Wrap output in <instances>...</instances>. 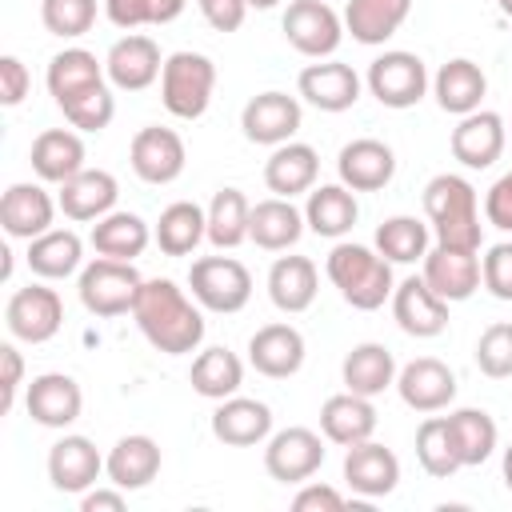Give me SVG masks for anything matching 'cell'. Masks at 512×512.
I'll return each instance as SVG.
<instances>
[{
    "instance_id": "obj_34",
    "label": "cell",
    "mask_w": 512,
    "mask_h": 512,
    "mask_svg": "<svg viewBox=\"0 0 512 512\" xmlns=\"http://www.w3.org/2000/svg\"><path fill=\"white\" fill-rule=\"evenodd\" d=\"M360 216V204L352 196L348 184H320L308 192V204H304V224L316 232V236H328V240H340L344 232H352Z\"/></svg>"
},
{
    "instance_id": "obj_41",
    "label": "cell",
    "mask_w": 512,
    "mask_h": 512,
    "mask_svg": "<svg viewBox=\"0 0 512 512\" xmlns=\"http://www.w3.org/2000/svg\"><path fill=\"white\" fill-rule=\"evenodd\" d=\"M192 388L204 396V400H228L240 392L244 384V364L236 352L228 348H204L196 360H192V372H188Z\"/></svg>"
},
{
    "instance_id": "obj_45",
    "label": "cell",
    "mask_w": 512,
    "mask_h": 512,
    "mask_svg": "<svg viewBox=\"0 0 512 512\" xmlns=\"http://www.w3.org/2000/svg\"><path fill=\"white\" fill-rule=\"evenodd\" d=\"M448 424H452V436L460 444L464 468H476L496 452L500 432H496V420L484 408H456V412H448Z\"/></svg>"
},
{
    "instance_id": "obj_16",
    "label": "cell",
    "mask_w": 512,
    "mask_h": 512,
    "mask_svg": "<svg viewBox=\"0 0 512 512\" xmlns=\"http://www.w3.org/2000/svg\"><path fill=\"white\" fill-rule=\"evenodd\" d=\"M392 316L408 336L432 340V336H440L448 328V300H440L424 284V276H408V280H400L392 288Z\"/></svg>"
},
{
    "instance_id": "obj_2",
    "label": "cell",
    "mask_w": 512,
    "mask_h": 512,
    "mask_svg": "<svg viewBox=\"0 0 512 512\" xmlns=\"http://www.w3.org/2000/svg\"><path fill=\"white\" fill-rule=\"evenodd\" d=\"M132 316H136V328L144 332V340L164 356H188L204 340L200 308L172 280H160V276L144 280V288L132 304Z\"/></svg>"
},
{
    "instance_id": "obj_17",
    "label": "cell",
    "mask_w": 512,
    "mask_h": 512,
    "mask_svg": "<svg viewBox=\"0 0 512 512\" xmlns=\"http://www.w3.org/2000/svg\"><path fill=\"white\" fill-rule=\"evenodd\" d=\"M24 404H28V416L40 428H68V424L80 420L84 392L68 372H44V376H36L28 384Z\"/></svg>"
},
{
    "instance_id": "obj_15",
    "label": "cell",
    "mask_w": 512,
    "mask_h": 512,
    "mask_svg": "<svg viewBox=\"0 0 512 512\" xmlns=\"http://www.w3.org/2000/svg\"><path fill=\"white\" fill-rule=\"evenodd\" d=\"M104 72H108V84L120 88V92H144L152 80H160L164 72V60H160V44L152 36H120L108 56H104Z\"/></svg>"
},
{
    "instance_id": "obj_29",
    "label": "cell",
    "mask_w": 512,
    "mask_h": 512,
    "mask_svg": "<svg viewBox=\"0 0 512 512\" xmlns=\"http://www.w3.org/2000/svg\"><path fill=\"white\" fill-rule=\"evenodd\" d=\"M56 200L40 184H12L0 200V224L12 240H36L52 228Z\"/></svg>"
},
{
    "instance_id": "obj_24",
    "label": "cell",
    "mask_w": 512,
    "mask_h": 512,
    "mask_svg": "<svg viewBox=\"0 0 512 512\" xmlns=\"http://www.w3.org/2000/svg\"><path fill=\"white\" fill-rule=\"evenodd\" d=\"M212 436L228 448H252L272 436V408L252 396H228L212 412Z\"/></svg>"
},
{
    "instance_id": "obj_1",
    "label": "cell",
    "mask_w": 512,
    "mask_h": 512,
    "mask_svg": "<svg viewBox=\"0 0 512 512\" xmlns=\"http://www.w3.org/2000/svg\"><path fill=\"white\" fill-rule=\"evenodd\" d=\"M48 92L64 120L80 132H104L116 116L108 72L88 48H64L48 60Z\"/></svg>"
},
{
    "instance_id": "obj_27",
    "label": "cell",
    "mask_w": 512,
    "mask_h": 512,
    "mask_svg": "<svg viewBox=\"0 0 512 512\" xmlns=\"http://www.w3.org/2000/svg\"><path fill=\"white\" fill-rule=\"evenodd\" d=\"M104 472L108 484L124 488V492H140L160 476V444L152 436H120L112 444V452L104 456Z\"/></svg>"
},
{
    "instance_id": "obj_47",
    "label": "cell",
    "mask_w": 512,
    "mask_h": 512,
    "mask_svg": "<svg viewBox=\"0 0 512 512\" xmlns=\"http://www.w3.org/2000/svg\"><path fill=\"white\" fill-rule=\"evenodd\" d=\"M188 0H104V12L116 28H140V24H172L184 12Z\"/></svg>"
},
{
    "instance_id": "obj_10",
    "label": "cell",
    "mask_w": 512,
    "mask_h": 512,
    "mask_svg": "<svg viewBox=\"0 0 512 512\" xmlns=\"http://www.w3.org/2000/svg\"><path fill=\"white\" fill-rule=\"evenodd\" d=\"M4 320H8V332L16 340H24V344H48L60 332V324H64V304H60L56 288L28 284V288H16L8 296Z\"/></svg>"
},
{
    "instance_id": "obj_48",
    "label": "cell",
    "mask_w": 512,
    "mask_h": 512,
    "mask_svg": "<svg viewBox=\"0 0 512 512\" xmlns=\"http://www.w3.org/2000/svg\"><path fill=\"white\" fill-rule=\"evenodd\" d=\"M476 368L492 380H508L512 376V324H488L476 340Z\"/></svg>"
},
{
    "instance_id": "obj_20",
    "label": "cell",
    "mask_w": 512,
    "mask_h": 512,
    "mask_svg": "<svg viewBox=\"0 0 512 512\" xmlns=\"http://www.w3.org/2000/svg\"><path fill=\"white\" fill-rule=\"evenodd\" d=\"M336 172H340V184H348L352 192H380L396 176V152L384 140L360 136L340 148Z\"/></svg>"
},
{
    "instance_id": "obj_53",
    "label": "cell",
    "mask_w": 512,
    "mask_h": 512,
    "mask_svg": "<svg viewBox=\"0 0 512 512\" xmlns=\"http://www.w3.org/2000/svg\"><path fill=\"white\" fill-rule=\"evenodd\" d=\"M200 16L216 28V32H236L248 16V0H196Z\"/></svg>"
},
{
    "instance_id": "obj_46",
    "label": "cell",
    "mask_w": 512,
    "mask_h": 512,
    "mask_svg": "<svg viewBox=\"0 0 512 512\" xmlns=\"http://www.w3.org/2000/svg\"><path fill=\"white\" fill-rule=\"evenodd\" d=\"M40 20L52 36L76 40L96 24V0H40Z\"/></svg>"
},
{
    "instance_id": "obj_12",
    "label": "cell",
    "mask_w": 512,
    "mask_h": 512,
    "mask_svg": "<svg viewBox=\"0 0 512 512\" xmlns=\"http://www.w3.org/2000/svg\"><path fill=\"white\" fill-rule=\"evenodd\" d=\"M128 160H132V172L144 180V184H172L180 172H184V140L180 132L172 128H160V124H148L132 136L128 144Z\"/></svg>"
},
{
    "instance_id": "obj_13",
    "label": "cell",
    "mask_w": 512,
    "mask_h": 512,
    "mask_svg": "<svg viewBox=\"0 0 512 512\" xmlns=\"http://www.w3.org/2000/svg\"><path fill=\"white\" fill-rule=\"evenodd\" d=\"M300 120H304L300 100L288 96V92H260V96H252V100L244 104V112H240L244 136H248L252 144H268V148L288 144V140L300 132Z\"/></svg>"
},
{
    "instance_id": "obj_18",
    "label": "cell",
    "mask_w": 512,
    "mask_h": 512,
    "mask_svg": "<svg viewBox=\"0 0 512 512\" xmlns=\"http://www.w3.org/2000/svg\"><path fill=\"white\" fill-rule=\"evenodd\" d=\"M344 484L352 492H360L364 500L388 496L400 484V460L392 448L376 444V440H360L344 452Z\"/></svg>"
},
{
    "instance_id": "obj_43",
    "label": "cell",
    "mask_w": 512,
    "mask_h": 512,
    "mask_svg": "<svg viewBox=\"0 0 512 512\" xmlns=\"http://www.w3.org/2000/svg\"><path fill=\"white\" fill-rule=\"evenodd\" d=\"M248 224H252V204L240 188H220L208 204V240L216 248H236L248 240Z\"/></svg>"
},
{
    "instance_id": "obj_49",
    "label": "cell",
    "mask_w": 512,
    "mask_h": 512,
    "mask_svg": "<svg viewBox=\"0 0 512 512\" xmlns=\"http://www.w3.org/2000/svg\"><path fill=\"white\" fill-rule=\"evenodd\" d=\"M480 280L496 300H512V244L500 240L480 260Z\"/></svg>"
},
{
    "instance_id": "obj_4",
    "label": "cell",
    "mask_w": 512,
    "mask_h": 512,
    "mask_svg": "<svg viewBox=\"0 0 512 512\" xmlns=\"http://www.w3.org/2000/svg\"><path fill=\"white\" fill-rule=\"evenodd\" d=\"M328 280L336 284V292L344 296V304L360 308V312H376L388 296H392V260H384L380 252L364 248V244H336L324 260Z\"/></svg>"
},
{
    "instance_id": "obj_21",
    "label": "cell",
    "mask_w": 512,
    "mask_h": 512,
    "mask_svg": "<svg viewBox=\"0 0 512 512\" xmlns=\"http://www.w3.org/2000/svg\"><path fill=\"white\" fill-rule=\"evenodd\" d=\"M248 364L268 380H288L304 364V336L292 324H264L248 340Z\"/></svg>"
},
{
    "instance_id": "obj_36",
    "label": "cell",
    "mask_w": 512,
    "mask_h": 512,
    "mask_svg": "<svg viewBox=\"0 0 512 512\" xmlns=\"http://www.w3.org/2000/svg\"><path fill=\"white\" fill-rule=\"evenodd\" d=\"M340 376H344V388L356 392V396H380L384 388L396 384V356L384 348V344H356L344 364H340Z\"/></svg>"
},
{
    "instance_id": "obj_54",
    "label": "cell",
    "mask_w": 512,
    "mask_h": 512,
    "mask_svg": "<svg viewBox=\"0 0 512 512\" xmlns=\"http://www.w3.org/2000/svg\"><path fill=\"white\" fill-rule=\"evenodd\" d=\"M348 500H344V492H336V488H328V484H308L304 480V488L292 496V508L296 512H340Z\"/></svg>"
},
{
    "instance_id": "obj_19",
    "label": "cell",
    "mask_w": 512,
    "mask_h": 512,
    "mask_svg": "<svg viewBox=\"0 0 512 512\" xmlns=\"http://www.w3.org/2000/svg\"><path fill=\"white\" fill-rule=\"evenodd\" d=\"M300 96L320 112H348L360 100V76L352 64L340 60H316L296 80Z\"/></svg>"
},
{
    "instance_id": "obj_8",
    "label": "cell",
    "mask_w": 512,
    "mask_h": 512,
    "mask_svg": "<svg viewBox=\"0 0 512 512\" xmlns=\"http://www.w3.org/2000/svg\"><path fill=\"white\" fill-rule=\"evenodd\" d=\"M344 20L332 12L328 0H292L284 8V40L312 60H324L340 48Z\"/></svg>"
},
{
    "instance_id": "obj_33",
    "label": "cell",
    "mask_w": 512,
    "mask_h": 512,
    "mask_svg": "<svg viewBox=\"0 0 512 512\" xmlns=\"http://www.w3.org/2000/svg\"><path fill=\"white\" fill-rule=\"evenodd\" d=\"M316 288H320V276H316V264L308 256H280L272 268H268V296L280 312L296 316L304 308H312L316 300Z\"/></svg>"
},
{
    "instance_id": "obj_58",
    "label": "cell",
    "mask_w": 512,
    "mask_h": 512,
    "mask_svg": "<svg viewBox=\"0 0 512 512\" xmlns=\"http://www.w3.org/2000/svg\"><path fill=\"white\" fill-rule=\"evenodd\" d=\"M500 12H504V16L512 20V0H500Z\"/></svg>"
},
{
    "instance_id": "obj_28",
    "label": "cell",
    "mask_w": 512,
    "mask_h": 512,
    "mask_svg": "<svg viewBox=\"0 0 512 512\" xmlns=\"http://www.w3.org/2000/svg\"><path fill=\"white\" fill-rule=\"evenodd\" d=\"M116 196H120V184H116L112 172L84 168V172H76L72 180L60 184L56 204H60V212L68 220H100V216H108L116 208Z\"/></svg>"
},
{
    "instance_id": "obj_51",
    "label": "cell",
    "mask_w": 512,
    "mask_h": 512,
    "mask_svg": "<svg viewBox=\"0 0 512 512\" xmlns=\"http://www.w3.org/2000/svg\"><path fill=\"white\" fill-rule=\"evenodd\" d=\"M484 216H488L492 228L512 232V172H504V176L488 188V196H484Z\"/></svg>"
},
{
    "instance_id": "obj_3",
    "label": "cell",
    "mask_w": 512,
    "mask_h": 512,
    "mask_svg": "<svg viewBox=\"0 0 512 512\" xmlns=\"http://www.w3.org/2000/svg\"><path fill=\"white\" fill-rule=\"evenodd\" d=\"M424 216L436 232V244L480 252V204H476V188L464 176L456 172L432 176L424 188Z\"/></svg>"
},
{
    "instance_id": "obj_9",
    "label": "cell",
    "mask_w": 512,
    "mask_h": 512,
    "mask_svg": "<svg viewBox=\"0 0 512 512\" xmlns=\"http://www.w3.org/2000/svg\"><path fill=\"white\" fill-rule=\"evenodd\" d=\"M368 92L384 108H412L428 92V68L416 52H384L368 64Z\"/></svg>"
},
{
    "instance_id": "obj_56",
    "label": "cell",
    "mask_w": 512,
    "mask_h": 512,
    "mask_svg": "<svg viewBox=\"0 0 512 512\" xmlns=\"http://www.w3.org/2000/svg\"><path fill=\"white\" fill-rule=\"evenodd\" d=\"M504 484H508V492H512V444L504 448Z\"/></svg>"
},
{
    "instance_id": "obj_26",
    "label": "cell",
    "mask_w": 512,
    "mask_h": 512,
    "mask_svg": "<svg viewBox=\"0 0 512 512\" xmlns=\"http://www.w3.org/2000/svg\"><path fill=\"white\" fill-rule=\"evenodd\" d=\"M316 176H320V156H316L312 144H300V140L276 144L272 156L264 160V184H268V192H276L284 200H292L300 192H312Z\"/></svg>"
},
{
    "instance_id": "obj_42",
    "label": "cell",
    "mask_w": 512,
    "mask_h": 512,
    "mask_svg": "<svg viewBox=\"0 0 512 512\" xmlns=\"http://www.w3.org/2000/svg\"><path fill=\"white\" fill-rule=\"evenodd\" d=\"M416 460H420V468H424L428 476H436V480H448V476H456V472L464 468L460 444H456V436H452L448 416H424V424L416 428Z\"/></svg>"
},
{
    "instance_id": "obj_35",
    "label": "cell",
    "mask_w": 512,
    "mask_h": 512,
    "mask_svg": "<svg viewBox=\"0 0 512 512\" xmlns=\"http://www.w3.org/2000/svg\"><path fill=\"white\" fill-rule=\"evenodd\" d=\"M432 92H436V104H440L444 112L468 116V112L480 108V100H484V92H488V80H484L480 64L456 56V60H448V64L436 72Z\"/></svg>"
},
{
    "instance_id": "obj_32",
    "label": "cell",
    "mask_w": 512,
    "mask_h": 512,
    "mask_svg": "<svg viewBox=\"0 0 512 512\" xmlns=\"http://www.w3.org/2000/svg\"><path fill=\"white\" fill-rule=\"evenodd\" d=\"M304 232V212L284 200V196H268L260 204H252V224H248V240L264 252H284L300 240Z\"/></svg>"
},
{
    "instance_id": "obj_52",
    "label": "cell",
    "mask_w": 512,
    "mask_h": 512,
    "mask_svg": "<svg viewBox=\"0 0 512 512\" xmlns=\"http://www.w3.org/2000/svg\"><path fill=\"white\" fill-rule=\"evenodd\" d=\"M0 368H4V376H0V408L12 412L16 408V392L24 384V360H20L16 344H0Z\"/></svg>"
},
{
    "instance_id": "obj_25",
    "label": "cell",
    "mask_w": 512,
    "mask_h": 512,
    "mask_svg": "<svg viewBox=\"0 0 512 512\" xmlns=\"http://www.w3.org/2000/svg\"><path fill=\"white\" fill-rule=\"evenodd\" d=\"M104 472V456L88 436H60L48 448V480L56 492H88Z\"/></svg>"
},
{
    "instance_id": "obj_37",
    "label": "cell",
    "mask_w": 512,
    "mask_h": 512,
    "mask_svg": "<svg viewBox=\"0 0 512 512\" xmlns=\"http://www.w3.org/2000/svg\"><path fill=\"white\" fill-rule=\"evenodd\" d=\"M408 12H412V0H348L344 28L360 44H384L388 36L400 32Z\"/></svg>"
},
{
    "instance_id": "obj_55",
    "label": "cell",
    "mask_w": 512,
    "mask_h": 512,
    "mask_svg": "<svg viewBox=\"0 0 512 512\" xmlns=\"http://www.w3.org/2000/svg\"><path fill=\"white\" fill-rule=\"evenodd\" d=\"M80 508L84 512H120L124 508V488H88L80 492Z\"/></svg>"
},
{
    "instance_id": "obj_22",
    "label": "cell",
    "mask_w": 512,
    "mask_h": 512,
    "mask_svg": "<svg viewBox=\"0 0 512 512\" xmlns=\"http://www.w3.org/2000/svg\"><path fill=\"white\" fill-rule=\"evenodd\" d=\"M504 116L500 112H468L460 116V124L452 128V156L464 164V168H492L504 152Z\"/></svg>"
},
{
    "instance_id": "obj_6",
    "label": "cell",
    "mask_w": 512,
    "mask_h": 512,
    "mask_svg": "<svg viewBox=\"0 0 512 512\" xmlns=\"http://www.w3.org/2000/svg\"><path fill=\"white\" fill-rule=\"evenodd\" d=\"M192 300L208 312H240L252 300V272L236 256H200L188 268Z\"/></svg>"
},
{
    "instance_id": "obj_50",
    "label": "cell",
    "mask_w": 512,
    "mask_h": 512,
    "mask_svg": "<svg viewBox=\"0 0 512 512\" xmlns=\"http://www.w3.org/2000/svg\"><path fill=\"white\" fill-rule=\"evenodd\" d=\"M32 88V76L24 68L20 56H0V104L4 108H16Z\"/></svg>"
},
{
    "instance_id": "obj_23",
    "label": "cell",
    "mask_w": 512,
    "mask_h": 512,
    "mask_svg": "<svg viewBox=\"0 0 512 512\" xmlns=\"http://www.w3.org/2000/svg\"><path fill=\"white\" fill-rule=\"evenodd\" d=\"M424 284L440 296V300H468L476 288H480V256L476 252H464V248H444L436 244L424 260Z\"/></svg>"
},
{
    "instance_id": "obj_5",
    "label": "cell",
    "mask_w": 512,
    "mask_h": 512,
    "mask_svg": "<svg viewBox=\"0 0 512 512\" xmlns=\"http://www.w3.org/2000/svg\"><path fill=\"white\" fill-rule=\"evenodd\" d=\"M216 64L204 52H172L160 72V100L176 120H200L212 104Z\"/></svg>"
},
{
    "instance_id": "obj_44",
    "label": "cell",
    "mask_w": 512,
    "mask_h": 512,
    "mask_svg": "<svg viewBox=\"0 0 512 512\" xmlns=\"http://www.w3.org/2000/svg\"><path fill=\"white\" fill-rule=\"evenodd\" d=\"M376 252L392 264H416L428 256V224L416 216H388L376 228Z\"/></svg>"
},
{
    "instance_id": "obj_7",
    "label": "cell",
    "mask_w": 512,
    "mask_h": 512,
    "mask_svg": "<svg viewBox=\"0 0 512 512\" xmlns=\"http://www.w3.org/2000/svg\"><path fill=\"white\" fill-rule=\"evenodd\" d=\"M144 280L140 272L132 268V260H112V256H96L92 264H84L80 272V304L92 312V316H120V312H132L136 296H140Z\"/></svg>"
},
{
    "instance_id": "obj_38",
    "label": "cell",
    "mask_w": 512,
    "mask_h": 512,
    "mask_svg": "<svg viewBox=\"0 0 512 512\" xmlns=\"http://www.w3.org/2000/svg\"><path fill=\"white\" fill-rule=\"evenodd\" d=\"M204 236H208V212L192 200L168 204L152 228V240L160 244L164 256H188Z\"/></svg>"
},
{
    "instance_id": "obj_57",
    "label": "cell",
    "mask_w": 512,
    "mask_h": 512,
    "mask_svg": "<svg viewBox=\"0 0 512 512\" xmlns=\"http://www.w3.org/2000/svg\"><path fill=\"white\" fill-rule=\"evenodd\" d=\"M280 0H248V8H276Z\"/></svg>"
},
{
    "instance_id": "obj_11",
    "label": "cell",
    "mask_w": 512,
    "mask_h": 512,
    "mask_svg": "<svg viewBox=\"0 0 512 512\" xmlns=\"http://www.w3.org/2000/svg\"><path fill=\"white\" fill-rule=\"evenodd\" d=\"M324 464V440L312 428H280L276 436H268L264 448V468L272 480L280 484H304L320 472Z\"/></svg>"
},
{
    "instance_id": "obj_40",
    "label": "cell",
    "mask_w": 512,
    "mask_h": 512,
    "mask_svg": "<svg viewBox=\"0 0 512 512\" xmlns=\"http://www.w3.org/2000/svg\"><path fill=\"white\" fill-rule=\"evenodd\" d=\"M80 256H84V244L72 228H48L44 236L28 240V268L44 280H64L80 268Z\"/></svg>"
},
{
    "instance_id": "obj_39",
    "label": "cell",
    "mask_w": 512,
    "mask_h": 512,
    "mask_svg": "<svg viewBox=\"0 0 512 512\" xmlns=\"http://www.w3.org/2000/svg\"><path fill=\"white\" fill-rule=\"evenodd\" d=\"M152 232L136 212H108L92 224V248L96 256H112V260H136L148 248Z\"/></svg>"
},
{
    "instance_id": "obj_14",
    "label": "cell",
    "mask_w": 512,
    "mask_h": 512,
    "mask_svg": "<svg viewBox=\"0 0 512 512\" xmlns=\"http://www.w3.org/2000/svg\"><path fill=\"white\" fill-rule=\"evenodd\" d=\"M396 392L412 412H440L456 400V372L436 356H416L396 372Z\"/></svg>"
},
{
    "instance_id": "obj_31",
    "label": "cell",
    "mask_w": 512,
    "mask_h": 512,
    "mask_svg": "<svg viewBox=\"0 0 512 512\" xmlns=\"http://www.w3.org/2000/svg\"><path fill=\"white\" fill-rule=\"evenodd\" d=\"M32 172L48 184H64L84 172V140L72 128H44L32 140Z\"/></svg>"
},
{
    "instance_id": "obj_30",
    "label": "cell",
    "mask_w": 512,
    "mask_h": 512,
    "mask_svg": "<svg viewBox=\"0 0 512 512\" xmlns=\"http://www.w3.org/2000/svg\"><path fill=\"white\" fill-rule=\"evenodd\" d=\"M320 432L324 440L340 444V448H352L360 440H372L376 432V408L368 396H356V392H336L320 404Z\"/></svg>"
}]
</instances>
